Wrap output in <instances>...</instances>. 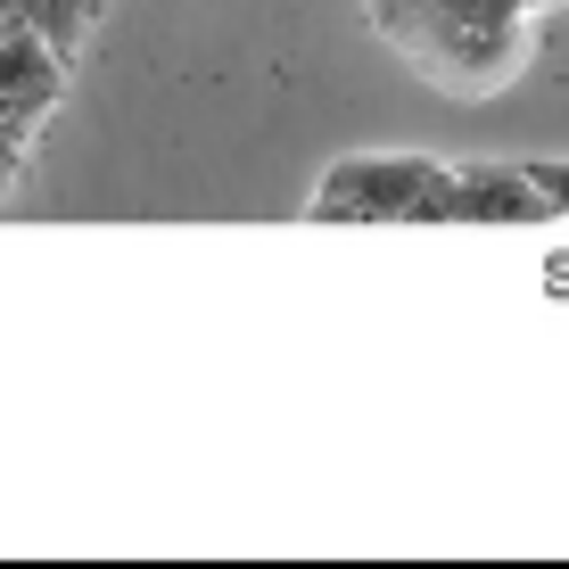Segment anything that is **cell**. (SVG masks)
Wrapping results in <instances>:
<instances>
[{
    "label": "cell",
    "instance_id": "1",
    "mask_svg": "<svg viewBox=\"0 0 569 569\" xmlns=\"http://www.w3.org/2000/svg\"><path fill=\"white\" fill-rule=\"evenodd\" d=\"M421 83L455 100H496L537 50V17L553 0H363Z\"/></svg>",
    "mask_w": 569,
    "mask_h": 569
},
{
    "label": "cell",
    "instance_id": "2",
    "mask_svg": "<svg viewBox=\"0 0 569 569\" xmlns=\"http://www.w3.org/2000/svg\"><path fill=\"white\" fill-rule=\"evenodd\" d=\"M446 199V166L413 149H371V157H339L313 182L306 214L313 223H438Z\"/></svg>",
    "mask_w": 569,
    "mask_h": 569
},
{
    "label": "cell",
    "instance_id": "3",
    "mask_svg": "<svg viewBox=\"0 0 569 569\" xmlns=\"http://www.w3.org/2000/svg\"><path fill=\"white\" fill-rule=\"evenodd\" d=\"M545 190L528 182V166H446L438 223H545Z\"/></svg>",
    "mask_w": 569,
    "mask_h": 569
},
{
    "label": "cell",
    "instance_id": "4",
    "mask_svg": "<svg viewBox=\"0 0 569 569\" xmlns=\"http://www.w3.org/2000/svg\"><path fill=\"white\" fill-rule=\"evenodd\" d=\"M108 17V0H9V26H26L33 42H50L58 58H83V42H91V26Z\"/></svg>",
    "mask_w": 569,
    "mask_h": 569
},
{
    "label": "cell",
    "instance_id": "5",
    "mask_svg": "<svg viewBox=\"0 0 569 569\" xmlns=\"http://www.w3.org/2000/svg\"><path fill=\"white\" fill-rule=\"evenodd\" d=\"M528 182L545 190V207H553V214H569V166H553V157H537V166H528Z\"/></svg>",
    "mask_w": 569,
    "mask_h": 569
}]
</instances>
